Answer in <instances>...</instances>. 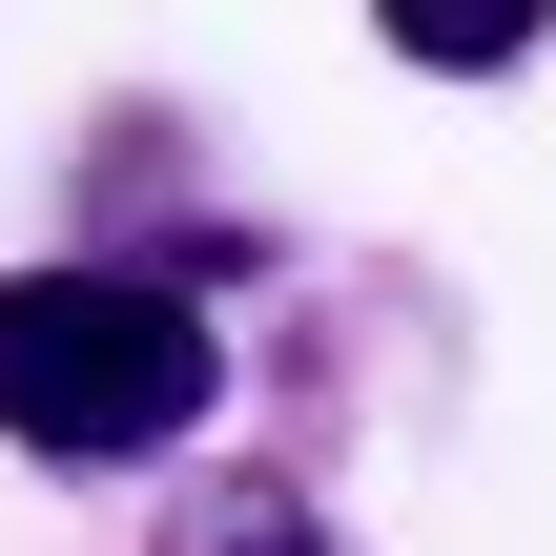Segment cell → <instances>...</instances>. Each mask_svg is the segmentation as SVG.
<instances>
[{
	"label": "cell",
	"mask_w": 556,
	"mask_h": 556,
	"mask_svg": "<svg viewBox=\"0 0 556 556\" xmlns=\"http://www.w3.org/2000/svg\"><path fill=\"white\" fill-rule=\"evenodd\" d=\"M206 413H227V351H206V309L165 268H103V248L0 268V433L41 475H144Z\"/></svg>",
	"instance_id": "1"
},
{
	"label": "cell",
	"mask_w": 556,
	"mask_h": 556,
	"mask_svg": "<svg viewBox=\"0 0 556 556\" xmlns=\"http://www.w3.org/2000/svg\"><path fill=\"white\" fill-rule=\"evenodd\" d=\"M144 556H330V516H309V475H186Z\"/></svg>",
	"instance_id": "2"
},
{
	"label": "cell",
	"mask_w": 556,
	"mask_h": 556,
	"mask_svg": "<svg viewBox=\"0 0 556 556\" xmlns=\"http://www.w3.org/2000/svg\"><path fill=\"white\" fill-rule=\"evenodd\" d=\"M371 41L433 62V83H516V62L556 41V0H371Z\"/></svg>",
	"instance_id": "3"
}]
</instances>
